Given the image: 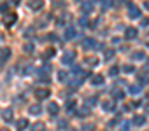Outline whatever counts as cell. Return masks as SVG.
I'll return each mask as SVG.
<instances>
[{
	"instance_id": "cell-36",
	"label": "cell",
	"mask_w": 149,
	"mask_h": 131,
	"mask_svg": "<svg viewBox=\"0 0 149 131\" xmlns=\"http://www.w3.org/2000/svg\"><path fill=\"white\" fill-rule=\"evenodd\" d=\"M146 112H147V114H149V105H146Z\"/></svg>"
},
{
	"instance_id": "cell-15",
	"label": "cell",
	"mask_w": 149,
	"mask_h": 131,
	"mask_svg": "<svg viewBox=\"0 0 149 131\" xmlns=\"http://www.w3.org/2000/svg\"><path fill=\"white\" fill-rule=\"evenodd\" d=\"M44 128H46V126H44V122H35V124H33V128H32V131H46Z\"/></svg>"
},
{
	"instance_id": "cell-33",
	"label": "cell",
	"mask_w": 149,
	"mask_h": 131,
	"mask_svg": "<svg viewBox=\"0 0 149 131\" xmlns=\"http://www.w3.org/2000/svg\"><path fill=\"white\" fill-rule=\"evenodd\" d=\"M53 54H54V49H47L46 51V56H53Z\"/></svg>"
},
{
	"instance_id": "cell-20",
	"label": "cell",
	"mask_w": 149,
	"mask_h": 131,
	"mask_svg": "<svg viewBox=\"0 0 149 131\" xmlns=\"http://www.w3.org/2000/svg\"><path fill=\"white\" fill-rule=\"evenodd\" d=\"M144 58H146L144 51H137V52H133V59H144Z\"/></svg>"
},
{
	"instance_id": "cell-6",
	"label": "cell",
	"mask_w": 149,
	"mask_h": 131,
	"mask_svg": "<svg viewBox=\"0 0 149 131\" xmlns=\"http://www.w3.org/2000/svg\"><path fill=\"white\" fill-rule=\"evenodd\" d=\"M16 126H18V129H19V131H23V129H26V128L30 126V122H28V119H25V117H23V119H19V121L16 122Z\"/></svg>"
},
{
	"instance_id": "cell-17",
	"label": "cell",
	"mask_w": 149,
	"mask_h": 131,
	"mask_svg": "<svg viewBox=\"0 0 149 131\" xmlns=\"http://www.w3.org/2000/svg\"><path fill=\"white\" fill-rule=\"evenodd\" d=\"M28 6H30V9L37 11V9H40V7H42V2H37V0H35V2H30Z\"/></svg>"
},
{
	"instance_id": "cell-7",
	"label": "cell",
	"mask_w": 149,
	"mask_h": 131,
	"mask_svg": "<svg viewBox=\"0 0 149 131\" xmlns=\"http://www.w3.org/2000/svg\"><path fill=\"white\" fill-rule=\"evenodd\" d=\"M83 42H84V44H83L84 49H95V47H97V42H95L93 39H84Z\"/></svg>"
},
{
	"instance_id": "cell-25",
	"label": "cell",
	"mask_w": 149,
	"mask_h": 131,
	"mask_svg": "<svg viewBox=\"0 0 149 131\" xmlns=\"http://www.w3.org/2000/svg\"><path fill=\"white\" fill-rule=\"evenodd\" d=\"M123 70H125L126 74H132L135 68H133V65H125V67H123Z\"/></svg>"
},
{
	"instance_id": "cell-37",
	"label": "cell",
	"mask_w": 149,
	"mask_h": 131,
	"mask_svg": "<svg viewBox=\"0 0 149 131\" xmlns=\"http://www.w3.org/2000/svg\"><path fill=\"white\" fill-rule=\"evenodd\" d=\"M0 131H9V129H7V128H2V129H0Z\"/></svg>"
},
{
	"instance_id": "cell-5",
	"label": "cell",
	"mask_w": 149,
	"mask_h": 131,
	"mask_svg": "<svg viewBox=\"0 0 149 131\" xmlns=\"http://www.w3.org/2000/svg\"><path fill=\"white\" fill-rule=\"evenodd\" d=\"M16 19H18V18H16V14H7V16L4 18V25H6V26H11V25H14V23H16Z\"/></svg>"
},
{
	"instance_id": "cell-11",
	"label": "cell",
	"mask_w": 149,
	"mask_h": 131,
	"mask_svg": "<svg viewBox=\"0 0 149 131\" xmlns=\"http://www.w3.org/2000/svg\"><path fill=\"white\" fill-rule=\"evenodd\" d=\"M91 82H93V86H102L104 84V77L102 75H95V77H91Z\"/></svg>"
},
{
	"instance_id": "cell-16",
	"label": "cell",
	"mask_w": 149,
	"mask_h": 131,
	"mask_svg": "<svg viewBox=\"0 0 149 131\" xmlns=\"http://www.w3.org/2000/svg\"><path fill=\"white\" fill-rule=\"evenodd\" d=\"M65 108H67V112L74 110V108H76V100H68V101H67V105H65Z\"/></svg>"
},
{
	"instance_id": "cell-21",
	"label": "cell",
	"mask_w": 149,
	"mask_h": 131,
	"mask_svg": "<svg viewBox=\"0 0 149 131\" xmlns=\"http://www.w3.org/2000/svg\"><path fill=\"white\" fill-rule=\"evenodd\" d=\"M140 91H142L140 86H130V93H132V94H139Z\"/></svg>"
},
{
	"instance_id": "cell-38",
	"label": "cell",
	"mask_w": 149,
	"mask_h": 131,
	"mask_svg": "<svg viewBox=\"0 0 149 131\" xmlns=\"http://www.w3.org/2000/svg\"><path fill=\"white\" fill-rule=\"evenodd\" d=\"M146 9H149V2H146Z\"/></svg>"
},
{
	"instance_id": "cell-32",
	"label": "cell",
	"mask_w": 149,
	"mask_h": 131,
	"mask_svg": "<svg viewBox=\"0 0 149 131\" xmlns=\"http://www.w3.org/2000/svg\"><path fill=\"white\" fill-rule=\"evenodd\" d=\"M79 23H81V25H86V23H88V18H86V16H83V18L79 19Z\"/></svg>"
},
{
	"instance_id": "cell-2",
	"label": "cell",
	"mask_w": 149,
	"mask_h": 131,
	"mask_svg": "<svg viewBox=\"0 0 149 131\" xmlns=\"http://www.w3.org/2000/svg\"><path fill=\"white\" fill-rule=\"evenodd\" d=\"M128 14H130V18H140V9L135 6V4H128Z\"/></svg>"
},
{
	"instance_id": "cell-24",
	"label": "cell",
	"mask_w": 149,
	"mask_h": 131,
	"mask_svg": "<svg viewBox=\"0 0 149 131\" xmlns=\"http://www.w3.org/2000/svg\"><path fill=\"white\" fill-rule=\"evenodd\" d=\"M118 72H119V68H118V67H111V68H109V75H112V77H114V75H118Z\"/></svg>"
},
{
	"instance_id": "cell-18",
	"label": "cell",
	"mask_w": 149,
	"mask_h": 131,
	"mask_svg": "<svg viewBox=\"0 0 149 131\" xmlns=\"http://www.w3.org/2000/svg\"><path fill=\"white\" fill-rule=\"evenodd\" d=\"M86 65H90V67H97V65H98V59H95V58H86Z\"/></svg>"
},
{
	"instance_id": "cell-12",
	"label": "cell",
	"mask_w": 149,
	"mask_h": 131,
	"mask_svg": "<svg viewBox=\"0 0 149 131\" xmlns=\"http://www.w3.org/2000/svg\"><path fill=\"white\" fill-rule=\"evenodd\" d=\"M28 110H30V114H33V115H39V114H40V110H42V107H40V105H32Z\"/></svg>"
},
{
	"instance_id": "cell-35",
	"label": "cell",
	"mask_w": 149,
	"mask_h": 131,
	"mask_svg": "<svg viewBox=\"0 0 149 131\" xmlns=\"http://www.w3.org/2000/svg\"><path fill=\"white\" fill-rule=\"evenodd\" d=\"M144 70H146V72H149V61L146 63V68H144Z\"/></svg>"
},
{
	"instance_id": "cell-39",
	"label": "cell",
	"mask_w": 149,
	"mask_h": 131,
	"mask_svg": "<svg viewBox=\"0 0 149 131\" xmlns=\"http://www.w3.org/2000/svg\"><path fill=\"white\" fill-rule=\"evenodd\" d=\"M147 98H149V93H147Z\"/></svg>"
},
{
	"instance_id": "cell-23",
	"label": "cell",
	"mask_w": 149,
	"mask_h": 131,
	"mask_svg": "<svg viewBox=\"0 0 149 131\" xmlns=\"http://www.w3.org/2000/svg\"><path fill=\"white\" fill-rule=\"evenodd\" d=\"M88 114H90V110H88L86 107H84V108H79V112H77L79 117H84V115H88Z\"/></svg>"
},
{
	"instance_id": "cell-13",
	"label": "cell",
	"mask_w": 149,
	"mask_h": 131,
	"mask_svg": "<svg viewBox=\"0 0 149 131\" xmlns=\"http://www.w3.org/2000/svg\"><path fill=\"white\" fill-rule=\"evenodd\" d=\"M133 124H137V126H142V124H146V117H144V115H135V119H133Z\"/></svg>"
},
{
	"instance_id": "cell-1",
	"label": "cell",
	"mask_w": 149,
	"mask_h": 131,
	"mask_svg": "<svg viewBox=\"0 0 149 131\" xmlns=\"http://www.w3.org/2000/svg\"><path fill=\"white\" fill-rule=\"evenodd\" d=\"M49 94H51V93H49L47 88H39V89H35V98H37V100H46Z\"/></svg>"
},
{
	"instance_id": "cell-34",
	"label": "cell",
	"mask_w": 149,
	"mask_h": 131,
	"mask_svg": "<svg viewBox=\"0 0 149 131\" xmlns=\"http://www.w3.org/2000/svg\"><path fill=\"white\" fill-rule=\"evenodd\" d=\"M121 129H123V131H128V122H125V124H123V128H121Z\"/></svg>"
},
{
	"instance_id": "cell-3",
	"label": "cell",
	"mask_w": 149,
	"mask_h": 131,
	"mask_svg": "<svg viewBox=\"0 0 149 131\" xmlns=\"http://www.w3.org/2000/svg\"><path fill=\"white\" fill-rule=\"evenodd\" d=\"M74 56H76V52H74V51H67V52L63 54V58H61V61H63L65 65H67V63L70 65V63L74 61Z\"/></svg>"
},
{
	"instance_id": "cell-22",
	"label": "cell",
	"mask_w": 149,
	"mask_h": 131,
	"mask_svg": "<svg viewBox=\"0 0 149 131\" xmlns=\"http://www.w3.org/2000/svg\"><path fill=\"white\" fill-rule=\"evenodd\" d=\"M9 56H11V49H4L2 51V61H6Z\"/></svg>"
},
{
	"instance_id": "cell-29",
	"label": "cell",
	"mask_w": 149,
	"mask_h": 131,
	"mask_svg": "<svg viewBox=\"0 0 149 131\" xmlns=\"http://www.w3.org/2000/svg\"><path fill=\"white\" fill-rule=\"evenodd\" d=\"M58 79H60V81H65V79H67V72L60 70V74H58Z\"/></svg>"
},
{
	"instance_id": "cell-10",
	"label": "cell",
	"mask_w": 149,
	"mask_h": 131,
	"mask_svg": "<svg viewBox=\"0 0 149 131\" xmlns=\"http://www.w3.org/2000/svg\"><path fill=\"white\" fill-rule=\"evenodd\" d=\"M102 107H104V110H114L116 103H114V100H107V101L102 103Z\"/></svg>"
},
{
	"instance_id": "cell-26",
	"label": "cell",
	"mask_w": 149,
	"mask_h": 131,
	"mask_svg": "<svg viewBox=\"0 0 149 131\" xmlns=\"http://www.w3.org/2000/svg\"><path fill=\"white\" fill-rule=\"evenodd\" d=\"M112 96H114V98H123V96H125V93H123V91H119V89H116V91L112 93Z\"/></svg>"
},
{
	"instance_id": "cell-19",
	"label": "cell",
	"mask_w": 149,
	"mask_h": 131,
	"mask_svg": "<svg viewBox=\"0 0 149 131\" xmlns=\"http://www.w3.org/2000/svg\"><path fill=\"white\" fill-rule=\"evenodd\" d=\"M91 9H93V4H91V2H84V4H83V11H84V12H90Z\"/></svg>"
},
{
	"instance_id": "cell-9",
	"label": "cell",
	"mask_w": 149,
	"mask_h": 131,
	"mask_svg": "<svg viewBox=\"0 0 149 131\" xmlns=\"http://www.w3.org/2000/svg\"><path fill=\"white\" fill-rule=\"evenodd\" d=\"M47 112H49L51 115H56V114L60 112V107H58L56 103H49V105H47Z\"/></svg>"
},
{
	"instance_id": "cell-4",
	"label": "cell",
	"mask_w": 149,
	"mask_h": 131,
	"mask_svg": "<svg viewBox=\"0 0 149 131\" xmlns=\"http://www.w3.org/2000/svg\"><path fill=\"white\" fill-rule=\"evenodd\" d=\"M137 33H139V30L133 28V26H130V28H126V32H125V39H135Z\"/></svg>"
},
{
	"instance_id": "cell-27",
	"label": "cell",
	"mask_w": 149,
	"mask_h": 131,
	"mask_svg": "<svg viewBox=\"0 0 149 131\" xmlns=\"http://www.w3.org/2000/svg\"><path fill=\"white\" fill-rule=\"evenodd\" d=\"M23 49H25L26 52H32V51H33V46H32V44L28 42V44H25V46H23Z\"/></svg>"
},
{
	"instance_id": "cell-14",
	"label": "cell",
	"mask_w": 149,
	"mask_h": 131,
	"mask_svg": "<svg viewBox=\"0 0 149 131\" xmlns=\"http://www.w3.org/2000/svg\"><path fill=\"white\" fill-rule=\"evenodd\" d=\"M76 37V30L74 28H67L65 30V39H74Z\"/></svg>"
},
{
	"instance_id": "cell-8",
	"label": "cell",
	"mask_w": 149,
	"mask_h": 131,
	"mask_svg": "<svg viewBox=\"0 0 149 131\" xmlns=\"http://www.w3.org/2000/svg\"><path fill=\"white\" fill-rule=\"evenodd\" d=\"M2 119H4L6 122H11V121H13V110H11V108H6V110L2 112Z\"/></svg>"
},
{
	"instance_id": "cell-31",
	"label": "cell",
	"mask_w": 149,
	"mask_h": 131,
	"mask_svg": "<svg viewBox=\"0 0 149 131\" xmlns=\"http://www.w3.org/2000/svg\"><path fill=\"white\" fill-rule=\"evenodd\" d=\"M112 56H114V51H109V49H107V51H105V58H107V59H111Z\"/></svg>"
},
{
	"instance_id": "cell-30",
	"label": "cell",
	"mask_w": 149,
	"mask_h": 131,
	"mask_svg": "<svg viewBox=\"0 0 149 131\" xmlns=\"http://www.w3.org/2000/svg\"><path fill=\"white\" fill-rule=\"evenodd\" d=\"M149 25V18H142L140 19V26H147Z\"/></svg>"
},
{
	"instance_id": "cell-28",
	"label": "cell",
	"mask_w": 149,
	"mask_h": 131,
	"mask_svg": "<svg viewBox=\"0 0 149 131\" xmlns=\"http://www.w3.org/2000/svg\"><path fill=\"white\" fill-rule=\"evenodd\" d=\"M9 11V4H0V12H7Z\"/></svg>"
}]
</instances>
